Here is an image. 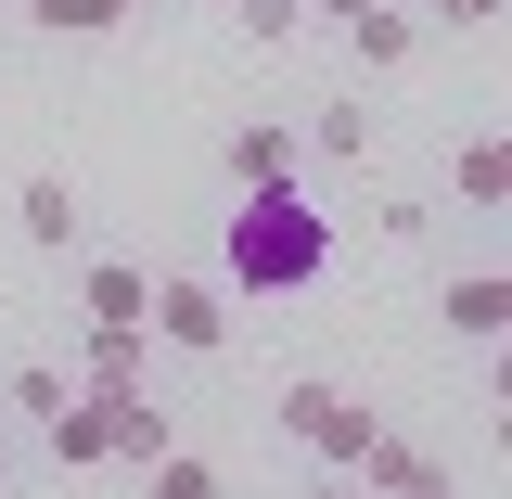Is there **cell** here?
<instances>
[{
    "instance_id": "5",
    "label": "cell",
    "mask_w": 512,
    "mask_h": 499,
    "mask_svg": "<svg viewBox=\"0 0 512 499\" xmlns=\"http://www.w3.org/2000/svg\"><path fill=\"white\" fill-rule=\"evenodd\" d=\"M13 231H26V256H90V192L64 167H26L13 180Z\"/></svg>"
},
{
    "instance_id": "7",
    "label": "cell",
    "mask_w": 512,
    "mask_h": 499,
    "mask_svg": "<svg viewBox=\"0 0 512 499\" xmlns=\"http://www.w3.org/2000/svg\"><path fill=\"white\" fill-rule=\"evenodd\" d=\"M77 308H90V333H154V269H128V256H77Z\"/></svg>"
},
{
    "instance_id": "22",
    "label": "cell",
    "mask_w": 512,
    "mask_h": 499,
    "mask_svg": "<svg viewBox=\"0 0 512 499\" xmlns=\"http://www.w3.org/2000/svg\"><path fill=\"white\" fill-rule=\"evenodd\" d=\"M13 474H26V461H13V436H0V499H13Z\"/></svg>"
},
{
    "instance_id": "17",
    "label": "cell",
    "mask_w": 512,
    "mask_h": 499,
    "mask_svg": "<svg viewBox=\"0 0 512 499\" xmlns=\"http://www.w3.org/2000/svg\"><path fill=\"white\" fill-rule=\"evenodd\" d=\"M410 13H423V26H436V39H487V26H500L512 0H410Z\"/></svg>"
},
{
    "instance_id": "2",
    "label": "cell",
    "mask_w": 512,
    "mask_h": 499,
    "mask_svg": "<svg viewBox=\"0 0 512 499\" xmlns=\"http://www.w3.org/2000/svg\"><path fill=\"white\" fill-rule=\"evenodd\" d=\"M269 423H282V448H295L308 474H359L372 436H384V410L346 372H282V384H269Z\"/></svg>"
},
{
    "instance_id": "8",
    "label": "cell",
    "mask_w": 512,
    "mask_h": 499,
    "mask_svg": "<svg viewBox=\"0 0 512 499\" xmlns=\"http://www.w3.org/2000/svg\"><path fill=\"white\" fill-rule=\"evenodd\" d=\"M346 487H359V499H448V461H436L423 436H397V423H384V436H372V461H359Z\"/></svg>"
},
{
    "instance_id": "13",
    "label": "cell",
    "mask_w": 512,
    "mask_h": 499,
    "mask_svg": "<svg viewBox=\"0 0 512 499\" xmlns=\"http://www.w3.org/2000/svg\"><path fill=\"white\" fill-rule=\"evenodd\" d=\"M141 499H231V461H205V448H167V461L141 474Z\"/></svg>"
},
{
    "instance_id": "21",
    "label": "cell",
    "mask_w": 512,
    "mask_h": 499,
    "mask_svg": "<svg viewBox=\"0 0 512 499\" xmlns=\"http://www.w3.org/2000/svg\"><path fill=\"white\" fill-rule=\"evenodd\" d=\"M295 499H359V487H346V474H295Z\"/></svg>"
},
{
    "instance_id": "4",
    "label": "cell",
    "mask_w": 512,
    "mask_h": 499,
    "mask_svg": "<svg viewBox=\"0 0 512 499\" xmlns=\"http://www.w3.org/2000/svg\"><path fill=\"white\" fill-rule=\"evenodd\" d=\"M436 333L461 346V359L512 346V269H448V282H436Z\"/></svg>"
},
{
    "instance_id": "18",
    "label": "cell",
    "mask_w": 512,
    "mask_h": 499,
    "mask_svg": "<svg viewBox=\"0 0 512 499\" xmlns=\"http://www.w3.org/2000/svg\"><path fill=\"white\" fill-rule=\"evenodd\" d=\"M26 13H39V26H64V39H103L128 0H26Z\"/></svg>"
},
{
    "instance_id": "11",
    "label": "cell",
    "mask_w": 512,
    "mask_h": 499,
    "mask_svg": "<svg viewBox=\"0 0 512 499\" xmlns=\"http://www.w3.org/2000/svg\"><path fill=\"white\" fill-rule=\"evenodd\" d=\"M103 423H116V461H128V474H154V461L180 448V423H167V397H154V384H141V397H103Z\"/></svg>"
},
{
    "instance_id": "9",
    "label": "cell",
    "mask_w": 512,
    "mask_h": 499,
    "mask_svg": "<svg viewBox=\"0 0 512 499\" xmlns=\"http://www.w3.org/2000/svg\"><path fill=\"white\" fill-rule=\"evenodd\" d=\"M308 154H320V167H384V103H359V90H320Z\"/></svg>"
},
{
    "instance_id": "12",
    "label": "cell",
    "mask_w": 512,
    "mask_h": 499,
    "mask_svg": "<svg viewBox=\"0 0 512 499\" xmlns=\"http://www.w3.org/2000/svg\"><path fill=\"white\" fill-rule=\"evenodd\" d=\"M154 384V333H90V397H141Z\"/></svg>"
},
{
    "instance_id": "1",
    "label": "cell",
    "mask_w": 512,
    "mask_h": 499,
    "mask_svg": "<svg viewBox=\"0 0 512 499\" xmlns=\"http://www.w3.org/2000/svg\"><path fill=\"white\" fill-rule=\"evenodd\" d=\"M320 256H333V231H320L308 192H244L231 231H218V282L231 295H295V282H320Z\"/></svg>"
},
{
    "instance_id": "6",
    "label": "cell",
    "mask_w": 512,
    "mask_h": 499,
    "mask_svg": "<svg viewBox=\"0 0 512 499\" xmlns=\"http://www.w3.org/2000/svg\"><path fill=\"white\" fill-rule=\"evenodd\" d=\"M295 167H308V128H282V116H244L218 141V180L231 192H295Z\"/></svg>"
},
{
    "instance_id": "20",
    "label": "cell",
    "mask_w": 512,
    "mask_h": 499,
    "mask_svg": "<svg viewBox=\"0 0 512 499\" xmlns=\"http://www.w3.org/2000/svg\"><path fill=\"white\" fill-rule=\"evenodd\" d=\"M487 461H500V474H512V410H487Z\"/></svg>"
},
{
    "instance_id": "16",
    "label": "cell",
    "mask_w": 512,
    "mask_h": 499,
    "mask_svg": "<svg viewBox=\"0 0 512 499\" xmlns=\"http://www.w3.org/2000/svg\"><path fill=\"white\" fill-rule=\"evenodd\" d=\"M372 244H436V192H384V205H372Z\"/></svg>"
},
{
    "instance_id": "10",
    "label": "cell",
    "mask_w": 512,
    "mask_h": 499,
    "mask_svg": "<svg viewBox=\"0 0 512 499\" xmlns=\"http://www.w3.org/2000/svg\"><path fill=\"white\" fill-rule=\"evenodd\" d=\"M0 410H13V423H39V436H52L64 410H77V372H64V359H0Z\"/></svg>"
},
{
    "instance_id": "19",
    "label": "cell",
    "mask_w": 512,
    "mask_h": 499,
    "mask_svg": "<svg viewBox=\"0 0 512 499\" xmlns=\"http://www.w3.org/2000/svg\"><path fill=\"white\" fill-rule=\"evenodd\" d=\"M474 372H487V397H500V410H512V346H487V359H474Z\"/></svg>"
},
{
    "instance_id": "3",
    "label": "cell",
    "mask_w": 512,
    "mask_h": 499,
    "mask_svg": "<svg viewBox=\"0 0 512 499\" xmlns=\"http://www.w3.org/2000/svg\"><path fill=\"white\" fill-rule=\"evenodd\" d=\"M244 295L218 282V269H167L154 282V346H180V359H231V333H244Z\"/></svg>"
},
{
    "instance_id": "23",
    "label": "cell",
    "mask_w": 512,
    "mask_h": 499,
    "mask_svg": "<svg viewBox=\"0 0 512 499\" xmlns=\"http://www.w3.org/2000/svg\"><path fill=\"white\" fill-rule=\"evenodd\" d=\"M0 423H13V410H0Z\"/></svg>"
},
{
    "instance_id": "14",
    "label": "cell",
    "mask_w": 512,
    "mask_h": 499,
    "mask_svg": "<svg viewBox=\"0 0 512 499\" xmlns=\"http://www.w3.org/2000/svg\"><path fill=\"white\" fill-rule=\"evenodd\" d=\"M52 461H64V474H90V461H116V423H103V397H77V410L52 423Z\"/></svg>"
},
{
    "instance_id": "15",
    "label": "cell",
    "mask_w": 512,
    "mask_h": 499,
    "mask_svg": "<svg viewBox=\"0 0 512 499\" xmlns=\"http://www.w3.org/2000/svg\"><path fill=\"white\" fill-rule=\"evenodd\" d=\"M231 26H244V52H295L308 39V0H231Z\"/></svg>"
}]
</instances>
